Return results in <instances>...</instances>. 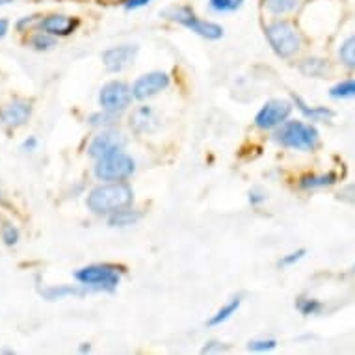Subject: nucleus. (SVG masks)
<instances>
[{
  "mask_svg": "<svg viewBox=\"0 0 355 355\" xmlns=\"http://www.w3.org/2000/svg\"><path fill=\"white\" fill-rule=\"evenodd\" d=\"M132 199H135L132 188L117 181L94 188L87 196L86 205L94 214H114L117 210L127 209L132 203Z\"/></svg>",
  "mask_w": 355,
  "mask_h": 355,
  "instance_id": "obj_1",
  "label": "nucleus"
},
{
  "mask_svg": "<svg viewBox=\"0 0 355 355\" xmlns=\"http://www.w3.org/2000/svg\"><path fill=\"white\" fill-rule=\"evenodd\" d=\"M162 17L182 24L184 28L192 30L193 34L201 35V37H205V40L216 41V40H220V37H223V28H221L220 24L199 19L192 8H188V6L166 8V10L162 12Z\"/></svg>",
  "mask_w": 355,
  "mask_h": 355,
  "instance_id": "obj_2",
  "label": "nucleus"
},
{
  "mask_svg": "<svg viewBox=\"0 0 355 355\" xmlns=\"http://www.w3.org/2000/svg\"><path fill=\"white\" fill-rule=\"evenodd\" d=\"M281 146L296 151H313L318 146V130L313 125L303 121H285L275 135Z\"/></svg>",
  "mask_w": 355,
  "mask_h": 355,
  "instance_id": "obj_3",
  "label": "nucleus"
},
{
  "mask_svg": "<svg viewBox=\"0 0 355 355\" xmlns=\"http://www.w3.org/2000/svg\"><path fill=\"white\" fill-rule=\"evenodd\" d=\"M266 37L270 47L274 49L275 54L281 58H291L302 47V35L291 23L277 21L266 26Z\"/></svg>",
  "mask_w": 355,
  "mask_h": 355,
  "instance_id": "obj_4",
  "label": "nucleus"
},
{
  "mask_svg": "<svg viewBox=\"0 0 355 355\" xmlns=\"http://www.w3.org/2000/svg\"><path fill=\"white\" fill-rule=\"evenodd\" d=\"M75 279L82 286H89L95 291L114 292L121 281V274L112 264H92V266L78 270L75 274Z\"/></svg>",
  "mask_w": 355,
  "mask_h": 355,
  "instance_id": "obj_5",
  "label": "nucleus"
},
{
  "mask_svg": "<svg viewBox=\"0 0 355 355\" xmlns=\"http://www.w3.org/2000/svg\"><path fill=\"white\" fill-rule=\"evenodd\" d=\"M135 169L136 164L132 160V157H128L123 151H117L97 160L95 175H97V179H101V181L117 182L128 179L130 175L135 173Z\"/></svg>",
  "mask_w": 355,
  "mask_h": 355,
  "instance_id": "obj_6",
  "label": "nucleus"
},
{
  "mask_svg": "<svg viewBox=\"0 0 355 355\" xmlns=\"http://www.w3.org/2000/svg\"><path fill=\"white\" fill-rule=\"evenodd\" d=\"M132 89L125 82H108L99 94V103L106 112H123L132 103Z\"/></svg>",
  "mask_w": 355,
  "mask_h": 355,
  "instance_id": "obj_7",
  "label": "nucleus"
},
{
  "mask_svg": "<svg viewBox=\"0 0 355 355\" xmlns=\"http://www.w3.org/2000/svg\"><path fill=\"white\" fill-rule=\"evenodd\" d=\"M291 112H292V105L288 103V101H281V99L268 101V103L259 110V114H257L255 125L259 128H264V130L281 127V125L288 119Z\"/></svg>",
  "mask_w": 355,
  "mask_h": 355,
  "instance_id": "obj_8",
  "label": "nucleus"
},
{
  "mask_svg": "<svg viewBox=\"0 0 355 355\" xmlns=\"http://www.w3.org/2000/svg\"><path fill=\"white\" fill-rule=\"evenodd\" d=\"M169 86V76L162 71H153V73H147V75L140 76L138 80L135 82L132 86V95L135 99L146 101L149 97H155L157 94H160L162 89Z\"/></svg>",
  "mask_w": 355,
  "mask_h": 355,
  "instance_id": "obj_9",
  "label": "nucleus"
},
{
  "mask_svg": "<svg viewBox=\"0 0 355 355\" xmlns=\"http://www.w3.org/2000/svg\"><path fill=\"white\" fill-rule=\"evenodd\" d=\"M127 140H125V136L121 132H114V130H105L103 135L95 136L94 141L89 144V157L95 158V160H99L103 157H108L112 153L123 151V147H125Z\"/></svg>",
  "mask_w": 355,
  "mask_h": 355,
  "instance_id": "obj_10",
  "label": "nucleus"
},
{
  "mask_svg": "<svg viewBox=\"0 0 355 355\" xmlns=\"http://www.w3.org/2000/svg\"><path fill=\"white\" fill-rule=\"evenodd\" d=\"M138 54L136 45H119V47H112L103 53V64L110 73H119V71L127 69L128 65L132 64Z\"/></svg>",
  "mask_w": 355,
  "mask_h": 355,
  "instance_id": "obj_11",
  "label": "nucleus"
},
{
  "mask_svg": "<svg viewBox=\"0 0 355 355\" xmlns=\"http://www.w3.org/2000/svg\"><path fill=\"white\" fill-rule=\"evenodd\" d=\"M32 116V106L26 101H13L0 108V123L6 127H23Z\"/></svg>",
  "mask_w": 355,
  "mask_h": 355,
  "instance_id": "obj_12",
  "label": "nucleus"
},
{
  "mask_svg": "<svg viewBox=\"0 0 355 355\" xmlns=\"http://www.w3.org/2000/svg\"><path fill=\"white\" fill-rule=\"evenodd\" d=\"M78 19L67 17V15H49L41 19L40 28L51 35H69L73 34L78 26Z\"/></svg>",
  "mask_w": 355,
  "mask_h": 355,
  "instance_id": "obj_13",
  "label": "nucleus"
},
{
  "mask_svg": "<svg viewBox=\"0 0 355 355\" xmlns=\"http://www.w3.org/2000/svg\"><path fill=\"white\" fill-rule=\"evenodd\" d=\"M158 117L155 114L153 108L149 106H140V108H136L132 112V116H130V127L138 135H146V132H153L155 128L158 127Z\"/></svg>",
  "mask_w": 355,
  "mask_h": 355,
  "instance_id": "obj_14",
  "label": "nucleus"
},
{
  "mask_svg": "<svg viewBox=\"0 0 355 355\" xmlns=\"http://www.w3.org/2000/svg\"><path fill=\"white\" fill-rule=\"evenodd\" d=\"M337 182V175L335 173H322V175H305L300 181V187L305 190H316V188L331 187Z\"/></svg>",
  "mask_w": 355,
  "mask_h": 355,
  "instance_id": "obj_15",
  "label": "nucleus"
},
{
  "mask_svg": "<svg viewBox=\"0 0 355 355\" xmlns=\"http://www.w3.org/2000/svg\"><path fill=\"white\" fill-rule=\"evenodd\" d=\"M294 103L297 105V108L302 110V114L305 117H309L311 121H326V119H331L335 114L331 110H327L324 106H315V108H311L309 105H305L300 97H294Z\"/></svg>",
  "mask_w": 355,
  "mask_h": 355,
  "instance_id": "obj_16",
  "label": "nucleus"
},
{
  "mask_svg": "<svg viewBox=\"0 0 355 355\" xmlns=\"http://www.w3.org/2000/svg\"><path fill=\"white\" fill-rule=\"evenodd\" d=\"M141 220L140 212H136V210H117L114 214H110V227H128V225H135L138 221Z\"/></svg>",
  "mask_w": 355,
  "mask_h": 355,
  "instance_id": "obj_17",
  "label": "nucleus"
},
{
  "mask_svg": "<svg viewBox=\"0 0 355 355\" xmlns=\"http://www.w3.org/2000/svg\"><path fill=\"white\" fill-rule=\"evenodd\" d=\"M80 294H84L82 288L67 285L49 286V288H43V291H41V296L45 297V300H51V302H54V300H64V297L67 296H80Z\"/></svg>",
  "mask_w": 355,
  "mask_h": 355,
  "instance_id": "obj_18",
  "label": "nucleus"
},
{
  "mask_svg": "<svg viewBox=\"0 0 355 355\" xmlns=\"http://www.w3.org/2000/svg\"><path fill=\"white\" fill-rule=\"evenodd\" d=\"M239 307H240V297H234V300H231L229 303H225V305H223V307H221L220 311H218V313H216L209 322H207V324H209L210 327L221 326L223 322H227L229 318L239 311Z\"/></svg>",
  "mask_w": 355,
  "mask_h": 355,
  "instance_id": "obj_19",
  "label": "nucleus"
},
{
  "mask_svg": "<svg viewBox=\"0 0 355 355\" xmlns=\"http://www.w3.org/2000/svg\"><path fill=\"white\" fill-rule=\"evenodd\" d=\"M329 97L333 99H354L355 97V78H349V80H343L335 84V86L329 89Z\"/></svg>",
  "mask_w": 355,
  "mask_h": 355,
  "instance_id": "obj_20",
  "label": "nucleus"
},
{
  "mask_svg": "<svg viewBox=\"0 0 355 355\" xmlns=\"http://www.w3.org/2000/svg\"><path fill=\"white\" fill-rule=\"evenodd\" d=\"M264 6L274 15H285L297 6V0H264Z\"/></svg>",
  "mask_w": 355,
  "mask_h": 355,
  "instance_id": "obj_21",
  "label": "nucleus"
},
{
  "mask_svg": "<svg viewBox=\"0 0 355 355\" xmlns=\"http://www.w3.org/2000/svg\"><path fill=\"white\" fill-rule=\"evenodd\" d=\"M244 0H209V6L216 13H231L240 10Z\"/></svg>",
  "mask_w": 355,
  "mask_h": 355,
  "instance_id": "obj_22",
  "label": "nucleus"
},
{
  "mask_svg": "<svg viewBox=\"0 0 355 355\" xmlns=\"http://www.w3.org/2000/svg\"><path fill=\"white\" fill-rule=\"evenodd\" d=\"M340 60H343L348 67L355 69V35L348 37V40L343 43V47H340Z\"/></svg>",
  "mask_w": 355,
  "mask_h": 355,
  "instance_id": "obj_23",
  "label": "nucleus"
},
{
  "mask_svg": "<svg viewBox=\"0 0 355 355\" xmlns=\"http://www.w3.org/2000/svg\"><path fill=\"white\" fill-rule=\"evenodd\" d=\"M322 307H324V305H322L318 300H315V297H302V300L297 302V311L305 316L318 315L322 311Z\"/></svg>",
  "mask_w": 355,
  "mask_h": 355,
  "instance_id": "obj_24",
  "label": "nucleus"
},
{
  "mask_svg": "<svg viewBox=\"0 0 355 355\" xmlns=\"http://www.w3.org/2000/svg\"><path fill=\"white\" fill-rule=\"evenodd\" d=\"M302 71L309 76H318L326 71V62L320 58H309L302 64Z\"/></svg>",
  "mask_w": 355,
  "mask_h": 355,
  "instance_id": "obj_25",
  "label": "nucleus"
},
{
  "mask_svg": "<svg viewBox=\"0 0 355 355\" xmlns=\"http://www.w3.org/2000/svg\"><path fill=\"white\" fill-rule=\"evenodd\" d=\"M32 47L37 49V51H49V49H53L56 45V40H54V35L47 34V32H40V34H35L32 37Z\"/></svg>",
  "mask_w": 355,
  "mask_h": 355,
  "instance_id": "obj_26",
  "label": "nucleus"
},
{
  "mask_svg": "<svg viewBox=\"0 0 355 355\" xmlns=\"http://www.w3.org/2000/svg\"><path fill=\"white\" fill-rule=\"evenodd\" d=\"M277 346L274 338H259V340H251L248 344V349L250 352H257V354H262V352H270Z\"/></svg>",
  "mask_w": 355,
  "mask_h": 355,
  "instance_id": "obj_27",
  "label": "nucleus"
},
{
  "mask_svg": "<svg viewBox=\"0 0 355 355\" xmlns=\"http://www.w3.org/2000/svg\"><path fill=\"white\" fill-rule=\"evenodd\" d=\"M2 240L6 245H15L19 242V231L17 227H13L12 223H4L2 227Z\"/></svg>",
  "mask_w": 355,
  "mask_h": 355,
  "instance_id": "obj_28",
  "label": "nucleus"
},
{
  "mask_svg": "<svg viewBox=\"0 0 355 355\" xmlns=\"http://www.w3.org/2000/svg\"><path fill=\"white\" fill-rule=\"evenodd\" d=\"M305 253H307V251L305 250H297V251H292V253H288V255H285L283 257V259H281L279 261V266H294V264H296V262H300L303 259V257H305Z\"/></svg>",
  "mask_w": 355,
  "mask_h": 355,
  "instance_id": "obj_29",
  "label": "nucleus"
},
{
  "mask_svg": "<svg viewBox=\"0 0 355 355\" xmlns=\"http://www.w3.org/2000/svg\"><path fill=\"white\" fill-rule=\"evenodd\" d=\"M114 119H116V112L105 110V114H95V116H92V125H95V127H99V125H110V123H114Z\"/></svg>",
  "mask_w": 355,
  "mask_h": 355,
  "instance_id": "obj_30",
  "label": "nucleus"
},
{
  "mask_svg": "<svg viewBox=\"0 0 355 355\" xmlns=\"http://www.w3.org/2000/svg\"><path fill=\"white\" fill-rule=\"evenodd\" d=\"M151 0H125V8L127 10H138V8L147 6Z\"/></svg>",
  "mask_w": 355,
  "mask_h": 355,
  "instance_id": "obj_31",
  "label": "nucleus"
},
{
  "mask_svg": "<svg viewBox=\"0 0 355 355\" xmlns=\"http://www.w3.org/2000/svg\"><path fill=\"white\" fill-rule=\"evenodd\" d=\"M223 349H225V346H221L220 343H209L201 352L203 354H212V352H223Z\"/></svg>",
  "mask_w": 355,
  "mask_h": 355,
  "instance_id": "obj_32",
  "label": "nucleus"
},
{
  "mask_svg": "<svg viewBox=\"0 0 355 355\" xmlns=\"http://www.w3.org/2000/svg\"><path fill=\"white\" fill-rule=\"evenodd\" d=\"M262 201H266V196L262 192H257V190H253V192L250 193V203L251 205H261Z\"/></svg>",
  "mask_w": 355,
  "mask_h": 355,
  "instance_id": "obj_33",
  "label": "nucleus"
},
{
  "mask_svg": "<svg viewBox=\"0 0 355 355\" xmlns=\"http://www.w3.org/2000/svg\"><path fill=\"white\" fill-rule=\"evenodd\" d=\"M35 147H37V140H35L34 136H30L28 140H24L23 151H35Z\"/></svg>",
  "mask_w": 355,
  "mask_h": 355,
  "instance_id": "obj_34",
  "label": "nucleus"
},
{
  "mask_svg": "<svg viewBox=\"0 0 355 355\" xmlns=\"http://www.w3.org/2000/svg\"><path fill=\"white\" fill-rule=\"evenodd\" d=\"M8 28H10V23H8L6 19H0V40L8 34Z\"/></svg>",
  "mask_w": 355,
  "mask_h": 355,
  "instance_id": "obj_35",
  "label": "nucleus"
},
{
  "mask_svg": "<svg viewBox=\"0 0 355 355\" xmlns=\"http://www.w3.org/2000/svg\"><path fill=\"white\" fill-rule=\"evenodd\" d=\"M15 0H0V6H6V4H12Z\"/></svg>",
  "mask_w": 355,
  "mask_h": 355,
  "instance_id": "obj_36",
  "label": "nucleus"
},
{
  "mask_svg": "<svg viewBox=\"0 0 355 355\" xmlns=\"http://www.w3.org/2000/svg\"><path fill=\"white\" fill-rule=\"evenodd\" d=\"M2 198H4V193H2V188H0V201H2Z\"/></svg>",
  "mask_w": 355,
  "mask_h": 355,
  "instance_id": "obj_37",
  "label": "nucleus"
},
{
  "mask_svg": "<svg viewBox=\"0 0 355 355\" xmlns=\"http://www.w3.org/2000/svg\"><path fill=\"white\" fill-rule=\"evenodd\" d=\"M354 270H355V264H354Z\"/></svg>",
  "mask_w": 355,
  "mask_h": 355,
  "instance_id": "obj_38",
  "label": "nucleus"
}]
</instances>
